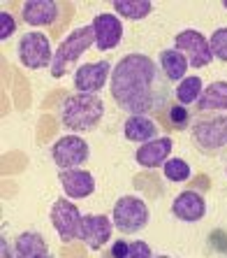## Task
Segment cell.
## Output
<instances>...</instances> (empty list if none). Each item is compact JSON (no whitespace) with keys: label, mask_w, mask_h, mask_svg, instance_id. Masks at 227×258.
Instances as JSON below:
<instances>
[{"label":"cell","mask_w":227,"mask_h":258,"mask_svg":"<svg viewBox=\"0 0 227 258\" xmlns=\"http://www.w3.org/2000/svg\"><path fill=\"white\" fill-rule=\"evenodd\" d=\"M190 140L202 156H220L222 151H227V114L195 116Z\"/></svg>","instance_id":"obj_3"},{"label":"cell","mask_w":227,"mask_h":258,"mask_svg":"<svg viewBox=\"0 0 227 258\" xmlns=\"http://www.w3.org/2000/svg\"><path fill=\"white\" fill-rule=\"evenodd\" d=\"M209 44L213 58L220 60V63H227V28H215L213 35L209 37Z\"/></svg>","instance_id":"obj_25"},{"label":"cell","mask_w":227,"mask_h":258,"mask_svg":"<svg viewBox=\"0 0 227 258\" xmlns=\"http://www.w3.org/2000/svg\"><path fill=\"white\" fill-rule=\"evenodd\" d=\"M113 233V221L104 214H84L81 219V233L79 240L88 246L90 251H100L109 244Z\"/></svg>","instance_id":"obj_11"},{"label":"cell","mask_w":227,"mask_h":258,"mask_svg":"<svg viewBox=\"0 0 227 258\" xmlns=\"http://www.w3.org/2000/svg\"><path fill=\"white\" fill-rule=\"evenodd\" d=\"M123 135H126V140L137 144H146L151 140L160 138L158 123L151 116H128L126 123H123Z\"/></svg>","instance_id":"obj_19"},{"label":"cell","mask_w":227,"mask_h":258,"mask_svg":"<svg viewBox=\"0 0 227 258\" xmlns=\"http://www.w3.org/2000/svg\"><path fill=\"white\" fill-rule=\"evenodd\" d=\"M58 181L60 188L65 191V198L70 200H84L95 193V177L84 168L58 170Z\"/></svg>","instance_id":"obj_13"},{"label":"cell","mask_w":227,"mask_h":258,"mask_svg":"<svg viewBox=\"0 0 227 258\" xmlns=\"http://www.w3.org/2000/svg\"><path fill=\"white\" fill-rule=\"evenodd\" d=\"M128 258H153V251H151V246L144 240H137V242H130Z\"/></svg>","instance_id":"obj_27"},{"label":"cell","mask_w":227,"mask_h":258,"mask_svg":"<svg viewBox=\"0 0 227 258\" xmlns=\"http://www.w3.org/2000/svg\"><path fill=\"white\" fill-rule=\"evenodd\" d=\"M174 49L181 51V54L188 58L190 68H206L213 60V54H211V44L209 40L204 37V33L195 28H185L181 30L179 35L174 37Z\"/></svg>","instance_id":"obj_8"},{"label":"cell","mask_w":227,"mask_h":258,"mask_svg":"<svg viewBox=\"0 0 227 258\" xmlns=\"http://www.w3.org/2000/svg\"><path fill=\"white\" fill-rule=\"evenodd\" d=\"M113 102L128 116H158L172 105V82L160 63L146 54H128L113 66L109 79Z\"/></svg>","instance_id":"obj_1"},{"label":"cell","mask_w":227,"mask_h":258,"mask_svg":"<svg viewBox=\"0 0 227 258\" xmlns=\"http://www.w3.org/2000/svg\"><path fill=\"white\" fill-rule=\"evenodd\" d=\"M128 251H130V242L128 240H113L107 258H128Z\"/></svg>","instance_id":"obj_28"},{"label":"cell","mask_w":227,"mask_h":258,"mask_svg":"<svg viewBox=\"0 0 227 258\" xmlns=\"http://www.w3.org/2000/svg\"><path fill=\"white\" fill-rule=\"evenodd\" d=\"M195 114H227V82H211L195 105Z\"/></svg>","instance_id":"obj_17"},{"label":"cell","mask_w":227,"mask_h":258,"mask_svg":"<svg viewBox=\"0 0 227 258\" xmlns=\"http://www.w3.org/2000/svg\"><path fill=\"white\" fill-rule=\"evenodd\" d=\"M102 116H104L102 98L88 96V93H70L63 98L58 107V121L63 123V128L72 131V135L95 131Z\"/></svg>","instance_id":"obj_2"},{"label":"cell","mask_w":227,"mask_h":258,"mask_svg":"<svg viewBox=\"0 0 227 258\" xmlns=\"http://www.w3.org/2000/svg\"><path fill=\"white\" fill-rule=\"evenodd\" d=\"M113 66L109 60H95V63H84L74 70L72 84L77 93H88V96H97V91L104 89L109 79H111Z\"/></svg>","instance_id":"obj_10"},{"label":"cell","mask_w":227,"mask_h":258,"mask_svg":"<svg viewBox=\"0 0 227 258\" xmlns=\"http://www.w3.org/2000/svg\"><path fill=\"white\" fill-rule=\"evenodd\" d=\"M172 138L162 135V138L151 140L146 144H139L137 151H135V161L146 170H156L162 168L165 163L169 161V154H172Z\"/></svg>","instance_id":"obj_15"},{"label":"cell","mask_w":227,"mask_h":258,"mask_svg":"<svg viewBox=\"0 0 227 258\" xmlns=\"http://www.w3.org/2000/svg\"><path fill=\"white\" fill-rule=\"evenodd\" d=\"M90 26H93V33H95V47L100 51H111L123 40V21L111 12H102L97 17H93Z\"/></svg>","instance_id":"obj_12"},{"label":"cell","mask_w":227,"mask_h":258,"mask_svg":"<svg viewBox=\"0 0 227 258\" xmlns=\"http://www.w3.org/2000/svg\"><path fill=\"white\" fill-rule=\"evenodd\" d=\"M153 12V3L149 0H116L113 3V14L123 17L128 21H142Z\"/></svg>","instance_id":"obj_21"},{"label":"cell","mask_w":227,"mask_h":258,"mask_svg":"<svg viewBox=\"0 0 227 258\" xmlns=\"http://www.w3.org/2000/svg\"><path fill=\"white\" fill-rule=\"evenodd\" d=\"M51 158L58 165V170H72L84 165L90 158V147L84 138L79 135H63L60 140H56L51 147Z\"/></svg>","instance_id":"obj_9"},{"label":"cell","mask_w":227,"mask_h":258,"mask_svg":"<svg viewBox=\"0 0 227 258\" xmlns=\"http://www.w3.org/2000/svg\"><path fill=\"white\" fill-rule=\"evenodd\" d=\"M14 251H17V258H51V249L44 235L37 230H26L19 235L14 240Z\"/></svg>","instance_id":"obj_18"},{"label":"cell","mask_w":227,"mask_h":258,"mask_svg":"<svg viewBox=\"0 0 227 258\" xmlns=\"http://www.w3.org/2000/svg\"><path fill=\"white\" fill-rule=\"evenodd\" d=\"M167 116H169V123L174 126V131H185V128L192 126V114L190 109L179 105V102H172L167 109Z\"/></svg>","instance_id":"obj_24"},{"label":"cell","mask_w":227,"mask_h":258,"mask_svg":"<svg viewBox=\"0 0 227 258\" xmlns=\"http://www.w3.org/2000/svg\"><path fill=\"white\" fill-rule=\"evenodd\" d=\"M81 219L84 214L79 212V207L72 203L70 198H56L51 205V212H49V221L54 226L56 235L60 237V242H74L79 240V233H81Z\"/></svg>","instance_id":"obj_7"},{"label":"cell","mask_w":227,"mask_h":258,"mask_svg":"<svg viewBox=\"0 0 227 258\" xmlns=\"http://www.w3.org/2000/svg\"><path fill=\"white\" fill-rule=\"evenodd\" d=\"M17 56L21 60V66L28 70H44V68H51V63H54L51 42L40 30H30V33L19 37Z\"/></svg>","instance_id":"obj_6"},{"label":"cell","mask_w":227,"mask_h":258,"mask_svg":"<svg viewBox=\"0 0 227 258\" xmlns=\"http://www.w3.org/2000/svg\"><path fill=\"white\" fill-rule=\"evenodd\" d=\"M202 91H204V84H202V77H197V75H188V77L181 82L179 86H176V100H179V105H183V107H188V105H197V100L202 98Z\"/></svg>","instance_id":"obj_22"},{"label":"cell","mask_w":227,"mask_h":258,"mask_svg":"<svg viewBox=\"0 0 227 258\" xmlns=\"http://www.w3.org/2000/svg\"><path fill=\"white\" fill-rule=\"evenodd\" d=\"M111 221L121 235H137L149 226L151 210L139 196H121L113 203Z\"/></svg>","instance_id":"obj_5"},{"label":"cell","mask_w":227,"mask_h":258,"mask_svg":"<svg viewBox=\"0 0 227 258\" xmlns=\"http://www.w3.org/2000/svg\"><path fill=\"white\" fill-rule=\"evenodd\" d=\"M158 63H160V70L165 72V77L172 82V84H176V82H183L188 75V68H190V63H188V58H185L181 51H176V49H162L160 56H158Z\"/></svg>","instance_id":"obj_20"},{"label":"cell","mask_w":227,"mask_h":258,"mask_svg":"<svg viewBox=\"0 0 227 258\" xmlns=\"http://www.w3.org/2000/svg\"><path fill=\"white\" fill-rule=\"evenodd\" d=\"M21 17L26 26H51L60 17V5L54 0H28L21 5Z\"/></svg>","instance_id":"obj_16"},{"label":"cell","mask_w":227,"mask_h":258,"mask_svg":"<svg viewBox=\"0 0 227 258\" xmlns=\"http://www.w3.org/2000/svg\"><path fill=\"white\" fill-rule=\"evenodd\" d=\"M222 7H225V10H227V3H222Z\"/></svg>","instance_id":"obj_31"},{"label":"cell","mask_w":227,"mask_h":258,"mask_svg":"<svg viewBox=\"0 0 227 258\" xmlns=\"http://www.w3.org/2000/svg\"><path fill=\"white\" fill-rule=\"evenodd\" d=\"M225 172H227V170H225Z\"/></svg>","instance_id":"obj_32"},{"label":"cell","mask_w":227,"mask_h":258,"mask_svg":"<svg viewBox=\"0 0 227 258\" xmlns=\"http://www.w3.org/2000/svg\"><path fill=\"white\" fill-rule=\"evenodd\" d=\"M172 214L183 223H197L206 216V200L199 191L185 188L172 203Z\"/></svg>","instance_id":"obj_14"},{"label":"cell","mask_w":227,"mask_h":258,"mask_svg":"<svg viewBox=\"0 0 227 258\" xmlns=\"http://www.w3.org/2000/svg\"><path fill=\"white\" fill-rule=\"evenodd\" d=\"M162 174H165V179L174 181V184H181V181H188L190 179V165H188V161H183V158H169L165 165H162Z\"/></svg>","instance_id":"obj_23"},{"label":"cell","mask_w":227,"mask_h":258,"mask_svg":"<svg viewBox=\"0 0 227 258\" xmlns=\"http://www.w3.org/2000/svg\"><path fill=\"white\" fill-rule=\"evenodd\" d=\"M156 258H172V256H156Z\"/></svg>","instance_id":"obj_30"},{"label":"cell","mask_w":227,"mask_h":258,"mask_svg":"<svg viewBox=\"0 0 227 258\" xmlns=\"http://www.w3.org/2000/svg\"><path fill=\"white\" fill-rule=\"evenodd\" d=\"M0 258H17V251H14V244H10L5 235L0 237Z\"/></svg>","instance_id":"obj_29"},{"label":"cell","mask_w":227,"mask_h":258,"mask_svg":"<svg viewBox=\"0 0 227 258\" xmlns=\"http://www.w3.org/2000/svg\"><path fill=\"white\" fill-rule=\"evenodd\" d=\"M95 44V33H93V26H79L65 35V40L58 44V49L54 51V63L49 68V75L54 79H60L70 70L74 63H77L81 56L88 51L90 47Z\"/></svg>","instance_id":"obj_4"},{"label":"cell","mask_w":227,"mask_h":258,"mask_svg":"<svg viewBox=\"0 0 227 258\" xmlns=\"http://www.w3.org/2000/svg\"><path fill=\"white\" fill-rule=\"evenodd\" d=\"M14 30H17V21H14V17L7 10H3L0 12V40L5 42V40H10V37L14 35Z\"/></svg>","instance_id":"obj_26"}]
</instances>
